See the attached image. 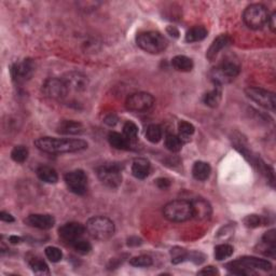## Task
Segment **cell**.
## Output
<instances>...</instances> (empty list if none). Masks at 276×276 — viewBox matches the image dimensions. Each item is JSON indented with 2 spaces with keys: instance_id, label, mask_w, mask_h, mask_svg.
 I'll use <instances>...</instances> for the list:
<instances>
[{
  "instance_id": "obj_1",
  "label": "cell",
  "mask_w": 276,
  "mask_h": 276,
  "mask_svg": "<svg viewBox=\"0 0 276 276\" xmlns=\"http://www.w3.org/2000/svg\"><path fill=\"white\" fill-rule=\"evenodd\" d=\"M35 146L47 153H73L85 150L87 142L79 138L40 137L35 141Z\"/></svg>"
},
{
  "instance_id": "obj_2",
  "label": "cell",
  "mask_w": 276,
  "mask_h": 276,
  "mask_svg": "<svg viewBox=\"0 0 276 276\" xmlns=\"http://www.w3.org/2000/svg\"><path fill=\"white\" fill-rule=\"evenodd\" d=\"M227 269L233 274L251 275L256 274V270L270 271L272 270V263L266 259L256 257H242L227 264Z\"/></svg>"
},
{
  "instance_id": "obj_3",
  "label": "cell",
  "mask_w": 276,
  "mask_h": 276,
  "mask_svg": "<svg viewBox=\"0 0 276 276\" xmlns=\"http://www.w3.org/2000/svg\"><path fill=\"white\" fill-rule=\"evenodd\" d=\"M241 73V66L234 59H225L214 67L209 77L214 84L223 85L233 81Z\"/></svg>"
},
{
  "instance_id": "obj_4",
  "label": "cell",
  "mask_w": 276,
  "mask_h": 276,
  "mask_svg": "<svg viewBox=\"0 0 276 276\" xmlns=\"http://www.w3.org/2000/svg\"><path fill=\"white\" fill-rule=\"evenodd\" d=\"M85 230L94 240L106 241L114 234L115 227L111 219L104 216H95L87 220Z\"/></svg>"
},
{
  "instance_id": "obj_5",
  "label": "cell",
  "mask_w": 276,
  "mask_h": 276,
  "mask_svg": "<svg viewBox=\"0 0 276 276\" xmlns=\"http://www.w3.org/2000/svg\"><path fill=\"white\" fill-rule=\"evenodd\" d=\"M136 43L143 51L150 54H159L167 48V40L159 31H143L136 37Z\"/></svg>"
},
{
  "instance_id": "obj_6",
  "label": "cell",
  "mask_w": 276,
  "mask_h": 276,
  "mask_svg": "<svg viewBox=\"0 0 276 276\" xmlns=\"http://www.w3.org/2000/svg\"><path fill=\"white\" fill-rule=\"evenodd\" d=\"M163 215L169 221L185 222L193 218V211L190 201L175 200L163 207Z\"/></svg>"
},
{
  "instance_id": "obj_7",
  "label": "cell",
  "mask_w": 276,
  "mask_h": 276,
  "mask_svg": "<svg viewBox=\"0 0 276 276\" xmlns=\"http://www.w3.org/2000/svg\"><path fill=\"white\" fill-rule=\"evenodd\" d=\"M270 12L266 5L253 3L248 5L243 13V21L251 29H261L268 24Z\"/></svg>"
},
{
  "instance_id": "obj_8",
  "label": "cell",
  "mask_w": 276,
  "mask_h": 276,
  "mask_svg": "<svg viewBox=\"0 0 276 276\" xmlns=\"http://www.w3.org/2000/svg\"><path fill=\"white\" fill-rule=\"evenodd\" d=\"M101 183L108 188H118L122 184V167L117 163H107L101 165L96 170Z\"/></svg>"
},
{
  "instance_id": "obj_9",
  "label": "cell",
  "mask_w": 276,
  "mask_h": 276,
  "mask_svg": "<svg viewBox=\"0 0 276 276\" xmlns=\"http://www.w3.org/2000/svg\"><path fill=\"white\" fill-rule=\"evenodd\" d=\"M245 94L248 98L258 104L259 106H261L264 109L271 110V111H275L276 98L273 92L261 89V87L249 86L245 90Z\"/></svg>"
},
{
  "instance_id": "obj_10",
  "label": "cell",
  "mask_w": 276,
  "mask_h": 276,
  "mask_svg": "<svg viewBox=\"0 0 276 276\" xmlns=\"http://www.w3.org/2000/svg\"><path fill=\"white\" fill-rule=\"evenodd\" d=\"M68 87L63 79L49 78L42 84V93L52 101L62 102L68 95Z\"/></svg>"
},
{
  "instance_id": "obj_11",
  "label": "cell",
  "mask_w": 276,
  "mask_h": 276,
  "mask_svg": "<svg viewBox=\"0 0 276 276\" xmlns=\"http://www.w3.org/2000/svg\"><path fill=\"white\" fill-rule=\"evenodd\" d=\"M35 73V64L32 59L26 58L22 62H16L11 66L10 74L11 78L18 84L25 83L28 81Z\"/></svg>"
},
{
  "instance_id": "obj_12",
  "label": "cell",
  "mask_w": 276,
  "mask_h": 276,
  "mask_svg": "<svg viewBox=\"0 0 276 276\" xmlns=\"http://www.w3.org/2000/svg\"><path fill=\"white\" fill-rule=\"evenodd\" d=\"M154 105V97L150 93L137 92L132 94L125 102V106L131 111L142 112L151 109Z\"/></svg>"
},
{
  "instance_id": "obj_13",
  "label": "cell",
  "mask_w": 276,
  "mask_h": 276,
  "mask_svg": "<svg viewBox=\"0 0 276 276\" xmlns=\"http://www.w3.org/2000/svg\"><path fill=\"white\" fill-rule=\"evenodd\" d=\"M65 183L75 194L83 195L87 191V176L82 169H75L66 174Z\"/></svg>"
},
{
  "instance_id": "obj_14",
  "label": "cell",
  "mask_w": 276,
  "mask_h": 276,
  "mask_svg": "<svg viewBox=\"0 0 276 276\" xmlns=\"http://www.w3.org/2000/svg\"><path fill=\"white\" fill-rule=\"evenodd\" d=\"M63 80L69 91L83 92L89 86V78L79 71H69L63 77Z\"/></svg>"
},
{
  "instance_id": "obj_15",
  "label": "cell",
  "mask_w": 276,
  "mask_h": 276,
  "mask_svg": "<svg viewBox=\"0 0 276 276\" xmlns=\"http://www.w3.org/2000/svg\"><path fill=\"white\" fill-rule=\"evenodd\" d=\"M85 231L86 230L83 224L79 222H67L58 229V233L65 242L71 244V243H74L75 241L81 239Z\"/></svg>"
},
{
  "instance_id": "obj_16",
  "label": "cell",
  "mask_w": 276,
  "mask_h": 276,
  "mask_svg": "<svg viewBox=\"0 0 276 276\" xmlns=\"http://www.w3.org/2000/svg\"><path fill=\"white\" fill-rule=\"evenodd\" d=\"M24 222L31 228L49 230L54 227L55 218L49 214H32L25 218Z\"/></svg>"
},
{
  "instance_id": "obj_17",
  "label": "cell",
  "mask_w": 276,
  "mask_h": 276,
  "mask_svg": "<svg viewBox=\"0 0 276 276\" xmlns=\"http://www.w3.org/2000/svg\"><path fill=\"white\" fill-rule=\"evenodd\" d=\"M257 251L261 252L262 255L275 258L276 256V231L274 229L268 231L267 233H264L262 236V240L260 244L258 245Z\"/></svg>"
},
{
  "instance_id": "obj_18",
  "label": "cell",
  "mask_w": 276,
  "mask_h": 276,
  "mask_svg": "<svg viewBox=\"0 0 276 276\" xmlns=\"http://www.w3.org/2000/svg\"><path fill=\"white\" fill-rule=\"evenodd\" d=\"M193 211V218L197 220H207L211 218L213 209L211 204L202 197H196L195 200L190 201Z\"/></svg>"
},
{
  "instance_id": "obj_19",
  "label": "cell",
  "mask_w": 276,
  "mask_h": 276,
  "mask_svg": "<svg viewBox=\"0 0 276 276\" xmlns=\"http://www.w3.org/2000/svg\"><path fill=\"white\" fill-rule=\"evenodd\" d=\"M231 42H232V39L230 36L220 35L213 41L211 47L208 48V50L206 51V58L212 62V60H214L217 57V55L221 52L223 49H225L228 46L231 45Z\"/></svg>"
},
{
  "instance_id": "obj_20",
  "label": "cell",
  "mask_w": 276,
  "mask_h": 276,
  "mask_svg": "<svg viewBox=\"0 0 276 276\" xmlns=\"http://www.w3.org/2000/svg\"><path fill=\"white\" fill-rule=\"evenodd\" d=\"M56 131L64 135H80L84 132V126L78 121L64 120L57 125Z\"/></svg>"
},
{
  "instance_id": "obj_21",
  "label": "cell",
  "mask_w": 276,
  "mask_h": 276,
  "mask_svg": "<svg viewBox=\"0 0 276 276\" xmlns=\"http://www.w3.org/2000/svg\"><path fill=\"white\" fill-rule=\"evenodd\" d=\"M150 173V162L147 159H135L132 164V174L137 179H145Z\"/></svg>"
},
{
  "instance_id": "obj_22",
  "label": "cell",
  "mask_w": 276,
  "mask_h": 276,
  "mask_svg": "<svg viewBox=\"0 0 276 276\" xmlns=\"http://www.w3.org/2000/svg\"><path fill=\"white\" fill-rule=\"evenodd\" d=\"M222 98V90L221 85L215 84V87L212 90L207 92L205 95L203 97V102L206 106L211 108H217L219 106L220 102H221Z\"/></svg>"
},
{
  "instance_id": "obj_23",
  "label": "cell",
  "mask_w": 276,
  "mask_h": 276,
  "mask_svg": "<svg viewBox=\"0 0 276 276\" xmlns=\"http://www.w3.org/2000/svg\"><path fill=\"white\" fill-rule=\"evenodd\" d=\"M212 173V167L211 165L206 162L203 161H197L194 163L192 167V175L196 180L204 181L208 179L209 176Z\"/></svg>"
},
{
  "instance_id": "obj_24",
  "label": "cell",
  "mask_w": 276,
  "mask_h": 276,
  "mask_svg": "<svg viewBox=\"0 0 276 276\" xmlns=\"http://www.w3.org/2000/svg\"><path fill=\"white\" fill-rule=\"evenodd\" d=\"M108 141L110 146L118 150H128L130 149V140L124 135L117 133V132H110L108 135Z\"/></svg>"
},
{
  "instance_id": "obj_25",
  "label": "cell",
  "mask_w": 276,
  "mask_h": 276,
  "mask_svg": "<svg viewBox=\"0 0 276 276\" xmlns=\"http://www.w3.org/2000/svg\"><path fill=\"white\" fill-rule=\"evenodd\" d=\"M38 178L47 184H56L58 180V175L56 170L50 166H40L37 169Z\"/></svg>"
},
{
  "instance_id": "obj_26",
  "label": "cell",
  "mask_w": 276,
  "mask_h": 276,
  "mask_svg": "<svg viewBox=\"0 0 276 276\" xmlns=\"http://www.w3.org/2000/svg\"><path fill=\"white\" fill-rule=\"evenodd\" d=\"M172 65L175 70L181 71V73H189L193 69V60L185 56V55H177L172 59Z\"/></svg>"
},
{
  "instance_id": "obj_27",
  "label": "cell",
  "mask_w": 276,
  "mask_h": 276,
  "mask_svg": "<svg viewBox=\"0 0 276 276\" xmlns=\"http://www.w3.org/2000/svg\"><path fill=\"white\" fill-rule=\"evenodd\" d=\"M207 37V29L204 26H193L187 31L186 41L189 43L198 42L205 39Z\"/></svg>"
},
{
  "instance_id": "obj_28",
  "label": "cell",
  "mask_w": 276,
  "mask_h": 276,
  "mask_svg": "<svg viewBox=\"0 0 276 276\" xmlns=\"http://www.w3.org/2000/svg\"><path fill=\"white\" fill-rule=\"evenodd\" d=\"M29 267L32 270V272L36 274H40V275H46V274H50V270L48 264L42 260L41 258H31L29 260Z\"/></svg>"
},
{
  "instance_id": "obj_29",
  "label": "cell",
  "mask_w": 276,
  "mask_h": 276,
  "mask_svg": "<svg viewBox=\"0 0 276 276\" xmlns=\"http://www.w3.org/2000/svg\"><path fill=\"white\" fill-rule=\"evenodd\" d=\"M233 247L229 244H220L215 247V258L218 261H222L224 259L230 258L233 255Z\"/></svg>"
},
{
  "instance_id": "obj_30",
  "label": "cell",
  "mask_w": 276,
  "mask_h": 276,
  "mask_svg": "<svg viewBox=\"0 0 276 276\" xmlns=\"http://www.w3.org/2000/svg\"><path fill=\"white\" fill-rule=\"evenodd\" d=\"M165 147L172 152H178L183 148V140L179 136L174 134H167L165 137Z\"/></svg>"
},
{
  "instance_id": "obj_31",
  "label": "cell",
  "mask_w": 276,
  "mask_h": 276,
  "mask_svg": "<svg viewBox=\"0 0 276 276\" xmlns=\"http://www.w3.org/2000/svg\"><path fill=\"white\" fill-rule=\"evenodd\" d=\"M146 138L152 143L159 142L162 138L161 126L158 125V124H150V125H149L147 128V131H146Z\"/></svg>"
},
{
  "instance_id": "obj_32",
  "label": "cell",
  "mask_w": 276,
  "mask_h": 276,
  "mask_svg": "<svg viewBox=\"0 0 276 276\" xmlns=\"http://www.w3.org/2000/svg\"><path fill=\"white\" fill-rule=\"evenodd\" d=\"M28 154L29 151L28 149H27L25 146H15L13 148V150L11 151V158L14 162L16 163H24L27 158H28Z\"/></svg>"
},
{
  "instance_id": "obj_33",
  "label": "cell",
  "mask_w": 276,
  "mask_h": 276,
  "mask_svg": "<svg viewBox=\"0 0 276 276\" xmlns=\"http://www.w3.org/2000/svg\"><path fill=\"white\" fill-rule=\"evenodd\" d=\"M194 126L191 124L190 122H187V121H180L178 123V132H179V137L181 140H188L189 138L194 134Z\"/></svg>"
},
{
  "instance_id": "obj_34",
  "label": "cell",
  "mask_w": 276,
  "mask_h": 276,
  "mask_svg": "<svg viewBox=\"0 0 276 276\" xmlns=\"http://www.w3.org/2000/svg\"><path fill=\"white\" fill-rule=\"evenodd\" d=\"M170 256H172V262L174 264H178L189 259V251H187L185 248L174 247L170 250Z\"/></svg>"
},
{
  "instance_id": "obj_35",
  "label": "cell",
  "mask_w": 276,
  "mask_h": 276,
  "mask_svg": "<svg viewBox=\"0 0 276 276\" xmlns=\"http://www.w3.org/2000/svg\"><path fill=\"white\" fill-rule=\"evenodd\" d=\"M152 258L150 256L147 255H141V256H137L132 258L130 260V264L133 267L136 268H148L152 266Z\"/></svg>"
},
{
  "instance_id": "obj_36",
  "label": "cell",
  "mask_w": 276,
  "mask_h": 276,
  "mask_svg": "<svg viewBox=\"0 0 276 276\" xmlns=\"http://www.w3.org/2000/svg\"><path fill=\"white\" fill-rule=\"evenodd\" d=\"M70 245L74 247V249L77 252L81 253V255H87V253L92 250V245L90 244V243L85 240H82V239L75 241L74 243H71Z\"/></svg>"
},
{
  "instance_id": "obj_37",
  "label": "cell",
  "mask_w": 276,
  "mask_h": 276,
  "mask_svg": "<svg viewBox=\"0 0 276 276\" xmlns=\"http://www.w3.org/2000/svg\"><path fill=\"white\" fill-rule=\"evenodd\" d=\"M45 252H46V256H47V258L49 259V260L51 261V262H54V263L59 262L60 260H62V258H63V252L57 247L49 246V247L46 248Z\"/></svg>"
},
{
  "instance_id": "obj_38",
  "label": "cell",
  "mask_w": 276,
  "mask_h": 276,
  "mask_svg": "<svg viewBox=\"0 0 276 276\" xmlns=\"http://www.w3.org/2000/svg\"><path fill=\"white\" fill-rule=\"evenodd\" d=\"M137 134H138V128H137V125L134 122H131V121H129V122H126L124 124V126H123V135L126 138H128L130 141L135 139V138L137 137Z\"/></svg>"
},
{
  "instance_id": "obj_39",
  "label": "cell",
  "mask_w": 276,
  "mask_h": 276,
  "mask_svg": "<svg viewBox=\"0 0 276 276\" xmlns=\"http://www.w3.org/2000/svg\"><path fill=\"white\" fill-rule=\"evenodd\" d=\"M243 222H244L245 227L247 228H258L260 227V225L263 223V220L260 216H258V215H248L243 220Z\"/></svg>"
},
{
  "instance_id": "obj_40",
  "label": "cell",
  "mask_w": 276,
  "mask_h": 276,
  "mask_svg": "<svg viewBox=\"0 0 276 276\" xmlns=\"http://www.w3.org/2000/svg\"><path fill=\"white\" fill-rule=\"evenodd\" d=\"M188 260L194 262L195 264H201L205 261V256H204L202 252L192 251V252H189V259H188Z\"/></svg>"
},
{
  "instance_id": "obj_41",
  "label": "cell",
  "mask_w": 276,
  "mask_h": 276,
  "mask_svg": "<svg viewBox=\"0 0 276 276\" xmlns=\"http://www.w3.org/2000/svg\"><path fill=\"white\" fill-rule=\"evenodd\" d=\"M156 184L160 188V189L165 190V189H167V188L170 186V180L168 178L161 177V178H158L156 180Z\"/></svg>"
},
{
  "instance_id": "obj_42",
  "label": "cell",
  "mask_w": 276,
  "mask_h": 276,
  "mask_svg": "<svg viewBox=\"0 0 276 276\" xmlns=\"http://www.w3.org/2000/svg\"><path fill=\"white\" fill-rule=\"evenodd\" d=\"M200 275H218L219 271L214 267H207V268H204L203 270H201L200 272H198Z\"/></svg>"
},
{
  "instance_id": "obj_43",
  "label": "cell",
  "mask_w": 276,
  "mask_h": 276,
  "mask_svg": "<svg viewBox=\"0 0 276 276\" xmlns=\"http://www.w3.org/2000/svg\"><path fill=\"white\" fill-rule=\"evenodd\" d=\"M0 219H1V221H3V222H8V223L14 222V217L7 212L0 213Z\"/></svg>"
},
{
  "instance_id": "obj_44",
  "label": "cell",
  "mask_w": 276,
  "mask_h": 276,
  "mask_svg": "<svg viewBox=\"0 0 276 276\" xmlns=\"http://www.w3.org/2000/svg\"><path fill=\"white\" fill-rule=\"evenodd\" d=\"M118 122V117L115 114H109L106 117V119H105V123L110 125V126H113L117 124Z\"/></svg>"
},
{
  "instance_id": "obj_45",
  "label": "cell",
  "mask_w": 276,
  "mask_h": 276,
  "mask_svg": "<svg viewBox=\"0 0 276 276\" xmlns=\"http://www.w3.org/2000/svg\"><path fill=\"white\" fill-rule=\"evenodd\" d=\"M141 243H142V241L137 236H132L128 240L129 246H139V245H141Z\"/></svg>"
},
{
  "instance_id": "obj_46",
  "label": "cell",
  "mask_w": 276,
  "mask_h": 276,
  "mask_svg": "<svg viewBox=\"0 0 276 276\" xmlns=\"http://www.w3.org/2000/svg\"><path fill=\"white\" fill-rule=\"evenodd\" d=\"M275 19H276V13H272V14H270V18H269V21H268V25L270 28H271V30L274 32L275 31V27H276V24H275Z\"/></svg>"
},
{
  "instance_id": "obj_47",
  "label": "cell",
  "mask_w": 276,
  "mask_h": 276,
  "mask_svg": "<svg viewBox=\"0 0 276 276\" xmlns=\"http://www.w3.org/2000/svg\"><path fill=\"white\" fill-rule=\"evenodd\" d=\"M167 32L170 36H174V37H178L179 35V31L177 28H175L174 26H169L167 27Z\"/></svg>"
},
{
  "instance_id": "obj_48",
  "label": "cell",
  "mask_w": 276,
  "mask_h": 276,
  "mask_svg": "<svg viewBox=\"0 0 276 276\" xmlns=\"http://www.w3.org/2000/svg\"><path fill=\"white\" fill-rule=\"evenodd\" d=\"M9 241H10V243H12V244H20V243L22 242V237L16 236V235H11L9 237Z\"/></svg>"
}]
</instances>
